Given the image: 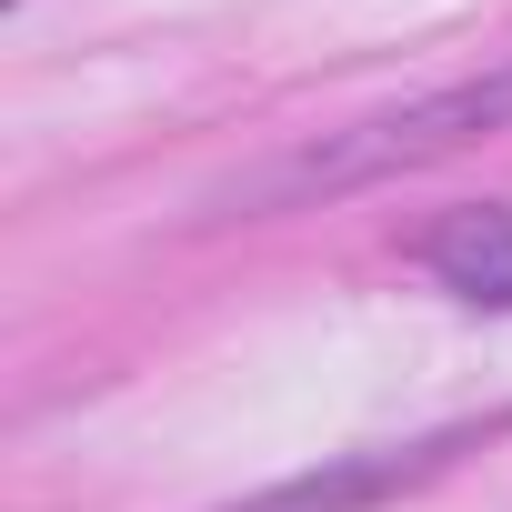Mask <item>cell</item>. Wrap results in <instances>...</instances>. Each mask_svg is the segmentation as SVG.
<instances>
[{"mask_svg": "<svg viewBox=\"0 0 512 512\" xmlns=\"http://www.w3.org/2000/svg\"><path fill=\"white\" fill-rule=\"evenodd\" d=\"M502 121H512V61H492V71L432 91V101H402V111H382V121H362V131H332V141L292 151L251 201L362 191V181H382V171H422V161H442V151H462V141H482V131H502Z\"/></svg>", "mask_w": 512, "mask_h": 512, "instance_id": "cell-1", "label": "cell"}, {"mask_svg": "<svg viewBox=\"0 0 512 512\" xmlns=\"http://www.w3.org/2000/svg\"><path fill=\"white\" fill-rule=\"evenodd\" d=\"M422 262H432L442 292H462V302H482V312H512V211L472 201V211L432 221V231H422Z\"/></svg>", "mask_w": 512, "mask_h": 512, "instance_id": "cell-3", "label": "cell"}, {"mask_svg": "<svg viewBox=\"0 0 512 512\" xmlns=\"http://www.w3.org/2000/svg\"><path fill=\"white\" fill-rule=\"evenodd\" d=\"M472 442H482V432L462 422V432H432V442H402V452H352V462H332V472L272 482V492L231 502V512H372V502H392V492H412V482L452 472V462H462Z\"/></svg>", "mask_w": 512, "mask_h": 512, "instance_id": "cell-2", "label": "cell"}]
</instances>
